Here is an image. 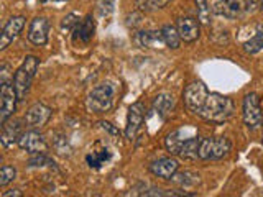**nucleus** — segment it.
Wrapping results in <instances>:
<instances>
[{
    "instance_id": "obj_11",
    "label": "nucleus",
    "mask_w": 263,
    "mask_h": 197,
    "mask_svg": "<svg viewBox=\"0 0 263 197\" xmlns=\"http://www.w3.org/2000/svg\"><path fill=\"white\" fill-rule=\"evenodd\" d=\"M48 30L49 23L45 16H36L33 18L28 28V41L36 46H43L48 41Z\"/></svg>"
},
{
    "instance_id": "obj_7",
    "label": "nucleus",
    "mask_w": 263,
    "mask_h": 197,
    "mask_svg": "<svg viewBox=\"0 0 263 197\" xmlns=\"http://www.w3.org/2000/svg\"><path fill=\"white\" fill-rule=\"evenodd\" d=\"M212 12L216 15L226 16L234 20L247 12V0H217L212 7Z\"/></svg>"
},
{
    "instance_id": "obj_33",
    "label": "nucleus",
    "mask_w": 263,
    "mask_h": 197,
    "mask_svg": "<svg viewBox=\"0 0 263 197\" xmlns=\"http://www.w3.org/2000/svg\"><path fill=\"white\" fill-rule=\"evenodd\" d=\"M99 125H101L104 130L109 131V133H110V135H114V136H119V135H120V131H119L117 128H115V127L112 125V123H109V122H101V123H99Z\"/></svg>"
},
{
    "instance_id": "obj_4",
    "label": "nucleus",
    "mask_w": 263,
    "mask_h": 197,
    "mask_svg": "<svg viewBox=\"0 0 263 197\" xmlns=\"http://www.w3.org/2000/svg\"><path fill=\"white\" fill-rule=\"evenodd\" d=\"M208 95H209V90H208V87H205L204 82L193 81L186 86L184 92H183L184 105L187 107L189 112L199 115L205 101H208Z\"/></svg>"
},
{
    "instance_id": "obj_15",
    "label": "nucleus",
    "mask_w": 263,
    "mask_h": 197,
    "mask_svg": "<svg viewBox=\"0 0 263 197\" xmlns=\"http://www.w3.org/2000/svg\"><path fill=\"white\" fill-rule=\"evenodd\" d=\"M74 31V41H81L82 45H89L90 40L94 38V33H96V22L92 18V15H87L84 20H81L78 23V27L72 30Z\"/></svg>"
},
{
    "instance_id": "obj_27",
    "label": "nucleus",
    "mask_w": 263,
    "mask_h": 197,
    "mask_svg": "<svg viewBox=\"0 0 263 197\" xmlns=\"http://www.w3.org/2000/svg\"><path fill=\"white\" fill-rule=\"evenodd\" d=\"M171 0H137L140 10H156V8L166 7Z\"/></svg>"
},
{
    "instance_id": "obj_22",
    "label": "nucleus",
    "mask_w": 263,
    "mask_h": 197,
    "mask_svg": "<svg viewBox=\"0 0 263 197\" xmlns=\"http://www.w3.org/2000/svg\"><path fill=\"white\" fill-rule=\"evenodd\" d=\"M232 143L226 136H217L212 138V160H222L230 153Z\"/></svg>"
},
{
    "instance_id": "obj_21",
    "label": "nucleus",
    "mask_w": 263,
    "mask_h": 197,
    "mask_svg": "<svg viewBox=\"0 0 263 197\" xmlns=\"http://www.w3.org/2000/svg\"><path fill=\"white\" fill-rule=\"evenodd\" d=\"M171 181L176 186L187 189V187H194V186L199 184L201 183V176L196 174V172H193V171H183V172L176 171L175 174H173Z\"/></svg>"
},
{
    "instance_id": "obj_10",
    "label": "nucleus",
    "mask_w": 263,
    "mask_h": 197,
    "mask_svg": "<svg viewBox=\"0 0 263 197\" xmlns=\"http://www.w3.org/2000/svg\"><path fill=\"white\" fill-rule=\"evenodd\" d=\"M25 27V16H12L10 20L5 23V27L2 30V35H0V51H4L10 43H13V40L20 35V31Z\"/></svg>"
},
{
    "instance_id": "obj_24",
    "label": "nucleus",
    "mask_w": 263,
    "mask_h": 197,
    "mask_svg": "<svg viewBox=\"0 0 263 197\" xmlns=\"http://www.w3.org/2000/svg\"><path fill=\"white\" fill-rule=\"evenodd\" d=\"M161 35H163V40H164V43H166V46L171 49L179 48L181 41H183L178 33V28L173 27V25H164L161 28Z\"/></svg>"
},
{
    "instance_id": "obj_19",
    "label": "nucleus",
    "mask_w": 263,
    "mask_h": 197,
    "mask_svg": "<svg viewBox=\"0 0 263 197\" xmlns=\"http://www.w3.org/2000/svg\"><path fill=\"white\" fill-rule=\"evenodd\" d=\"M175 97H173L171 94L168 92H163V94H158L155 97V101H153V109L155 112L160 115V117H168V115L173 112V109H175Z\"/></svg>"
},
{
    "instance_id": "obj_26",
    "label": "nucleus",
    "mask_w": 263,
    "mask_h": 197,
    "mask_svg": "<svg viewBox=\"0 0 263 197\" xmlns=\"http://www.w3.org/2000/svg\"><path fill=\"white\" fill-rule=\"evenodd\" d=\"M196 7H197V20L202 25H209L211 23V7L208 5L205 0H196Z\"/></svg>"
},
{
    "instance_id": "obj_36",
    "label": "nucleus",
    "mask_w": 263,
    "mask_h": 197,
    "mask_svg": "<svg viewBox=\"0 0 263 197\" xmlns=\"http://www.w3.org/2000/svg\"><path fill=\"white\" fill-rule=\"evenodd\" d=\"M260 8H261V10H263V0H260Z\"/></svg>"
},
{
    "instance_id": "obj_8",
    "label": "nucleus",
    "mask_w": 263,
    "mask_h": 197,
    "mask_svg": "<svg viewBox=\"0 0 263 197\" xmlns=\"http://www.w3.org/2000/svg\"><path fill=\"white\" fill-rule=\"evenodd\" d=\"M51 119V109L45 104H33L25 113V123L30 128H41L45 127L48 120Z\"/></svg>"
},
{
    "instance_id": "obj_18",
    "label": "nucleus",
    "mask_w": 263,
    "mask_h": 197,
    "mask_svg": "<svg viewBox=\"0 0 263 197\" xmlns=\"http://www.w3.org/2000/svg\"><path fill=\"white\" fill-rule=\"evenodd\" d=\"M110 158H112V153L109 151V148L102 145H96V148H92V150L87 153L86 161L89 164V168L99 169V168H102L104 164L109 163Z\"/></svg>"
},
{
    "instance_id": "obj_20",
    "label": "nucleus",
    "mask_w": 263,
    "mask_h": 197,
    "mask_svg": "<svg viewBox=\"0 0 263 197\" xmlns=\"http://www.w3.org/2000/svg\"><path fill=\"white\" fill-rule=\"evenodd\" d=\"M187 138H191V136H186V130L179 128V130L173 131V133H170L166 138H164V146H166V150L171 154H179L181 148H183V145Z\"/></svg>"
},
{
    "instance_id": "obj_35",
    "label": "nucleus",
    "mask_w": 263,
    "mask_h": 197,
    "mask_svg": "<svg viewBox=\"0 0 263 197\" xmlns=\"http://www.w3.org/2000/svg\"><path fill=\"white\" fill-rule=\"evenodd\" d=\"M41 4H48V2H68V0H40Z\"/></svg>"
},
{
    "instance_id": "obj_12",
    "label": "nucleus",
    "mask_w": 263,
    "mask_h": 197,
    "mask_svg": "<svg viewBox=\"0 0 263 197\" xmlns=\"http://www.w3.org/2000/svg\"><path fill=\"white\" fill-rule=\"evenodd\" d=\"M18 145H20L22 150L28 151L31 154H35V153H46V150H48V145L45 142V138L41 136L38 131H35V130L25 131V133L22 135V138H20Z\"/></svg>"
},
{
    "instance_id": "obj_16",
    "label": "nucleus",
    "mask_w": 263,
    "mask_h": 197,
    "mask_svg": "<svg viewBox=\"0 0 263 197\" xmlns=\"http://www.w3.org/2000/svg\"><path fill=\"white\" fill-rule=\"evenodd\" d=\"M178 168H179V163L175 158H161L150 164L152 174L158 176L161 179H171L173 174L178 171Z\"/></svg>"
},
{
    "instance_id": "obj_3",
    "label": "nucleus",
    "mask_w": 263,
    "mask_h": 197,
    "mask_svg": "<svg viewBox=\"0 0 263 197\" xmlns=\"http://www.w3.org/2000/svg\"><path fill=\"white\" fill-rule=\"evenodd\" d=\"M38 66H40V60L36 56H27L23 64L16 69L13 76V87L16 90V94H18V101H23L27 97L31 87V82L35 79V74L38 71Z\"/></svg>"
},
{
    "instance_id": "obj_13",
    "label": "nucleus",
    "mask_w": 263,
    "mask_h": 197,
    "mask_svg": "<svg viewBox=\"0 0 263 197\" xmlns=\"http://www.w3.org/2000/svg\"><path fill=\"white\" fill-rule=\"evenodd\" d=\"M176 28L184 43H194V41L199 38V33H201L199 22L191 18V16H181L176 23Z\"/></svg>"
},
{
    "instance_id": "obj_25",
    "label": "nucleus",
    "mask_w": 263,
    "mask_h": 197,
    "mask_svg": "<svg viewBox=\"0 0 263 197\" xmlns=\"http://www.w3.org/2000/svg\"><path fill=\"white\" fill-rule=\"evenodd\" d=\"M243 49L247 53H250V54L261 51V49H263V25H258L257 35H255L253 38H250L249 41H245Z\"/></svg>"
},
{
    "instance_id": "obj_23",
    "label": "nucleus",
    "mask_w": 263,
    "mask_h": 197,
    "mask_svg": "<svg viewBox=\"0 0 263 197\" xmlns=\"http://www.w3.org/2000/svg\"><path fill=\"white\" fill-rule=\"evenodd\" d=\"M199 143H201V138H197V136L187 138L183 148H181L179 156L184 160H197L199 158Z\"/></svg>"
},
{
    "instance_id": "obj_32",
    "label": "nucleus",
    "mask_w": 263,
    "mask_h": 197,
    "mask_svg": "<svg viewBox=\"0 0 263 197\" xmlns=\"http://www.w3.org/2000/svg\"><path fill=\"white\" fill-rule=\"evenodd\" d=\"M78 23H79V18H78V15L76 13H69V15H66L63 22H61V28L63 30H74L78 27Z\"/></svg>"
},
{
    "instance_id": "obj_9",
    "label": "nucleus",
    "mask_w": 263,
    "mask_h": 197,
    "mask_svg": "<svg viewBox=\"0 0 263 197\" xmlns=\"http://www.w3.org/2000/svg\"><path fill=\"white\" fill-rule=\"evenodd\" d=\"M145 119V107L142 102H137L128 107V115H127V127H125V136L128 140H134L138 133L140 127H142Z\"/></svg>"
},
{
    "instance_id": "obj_5",
    "label": "nucleus",
    "mask_w": 263,
    "mask_h": 197,
    "mask_svg": "<svg viewBox=\"0 0 263 197\" xmlns=\"http://www.w3.org/2000/svg\"><path fill=\"white\" fill-rule=\"evenodd\" d=\"M242 117H243V123L250 130H255L261 125V102H260V97L250 92L243 97V102H242Z\"/></svg>"
},
{
    "instance_id": "obj_34",
    "label": "nucleus",
    "mask_w": 263,
    "mask_h": 197,
    "mask_svg": "<svg viewBox=\"0 0 263 197\" xmlns=\"http://www.w3.org/2000/svg\"><path fill=\"white\" fill-rule=\"evenodd\" d=\"M2 195H4V197H22L23 194L18 191V189H10V191H5Z\"/></svg>"
},
{
    "instance_id": "obj_31",
    "label": "nucleus",
    "mask_w": 263,
    "mask_h": 197,
    "mask_svg": "<svg viewBox=\"0 0 263 197\" xmlns=\"http://www.w3.org/2000/svg\"><path fill=\"white\" fill-rule=\"evenodd\" d=\"M115 0H97V13L99 16H109L114 12Z\"/></svg>"
},
{
    "instance_id": "obj_14",
    "label": "nucleus",
    "mask_w": 263,
    "mask_h": 197,
    "mask_svg": "<svg viewBox=\"0 0 263 197\" xmlns=\"http://www.w3.org/2000/svg\"><path fill=\"white\" fill-rule=\"evenodd\" d=\"M22 125L20 122H5L2 123V133H0V142H2L4 148H12L15 143L20 142L22 138Z\"/></svg>"
},
{
    "instance_id": "obj_17",
    "label": "nucleus",
    "mask_w": 263,
    "mask_h": 197,
    "mask_svg": "<svg viewBox=\"0 0 263 197\" xmlns=\"http://www.w3.org/2000/svg\"><path fill=\"white\" fill-rule=\"evenodd\" d=\"M135 43L140 48H163L164 45V40L161 35V30L156 31V30H143V31H138L135 35Z\"/></svg>"
},
{
    "instance_id": "obj_30",
    "label": "nucleus",
    "mask_w": 263,
    "mask_h": 197,
    "mask_svg": "<svg viewBox=\"0 0 263 197\" xmlns=\"http://www.w3.org/2000/svg\"><path fill=\"white\" fill-rule=\"evenodd\" d=\"M16 176V169L13 166H8V164H5V166L2 168V171H0V186H7L10 184L12 181L15 179Z\"/></svg>"
},
{
    "instance_id": "obj_1",
    "label": "nucleus",
    "mask_w": 263,
    "mask_h": 197,
    "mask_svg": "<svg viewBox=\"0 0 263 197\" xmlns=\"http://www.w3.org/2000/svg\"><path fill=\"white\" fill-rule=\"evenodd\" d=\"M232 113H234V102L226 95L212 92L208 95V101H205L199 115L205 122L222 123L232 117Z\"/></svg>"
},
{
    "instance_id": "obj_29",
    "label": "nucleus",
    "mask_w": 263,
    "mask_h": 197,
    "mask_svg": "<svg viewBox=\"0 0 263 197\" xmlns=\"http://www.w3.org/2000/svg\"><path fill=\"white\" fill-rule=\"evenodd\" d=\"M199 160H212V138H201L199 143Z\"/></svg>"
},
{
    "instance_id": "obj_6",
    "label": "nucleus",
    "mask_w": 263,
    "mask_h": 197,
    "mask_svg": "<svg viewBox=\"0 0 263 197\" xmlns=\"http://www.w3.org/2000/svg\"><path fill=\"white\" fill-rule=\"evenodd\" d=\"M0 97H2V105H0V123H5L12 117L16 109V101H18V94L12 84L2 82V90H0Z\"/></svg>"
},
{
    "instance_id": "obj_28",
    "label": "nucleus",
    "mask_w": 263,
    "mask_h": 197,
    "mask_svg": "<svg viewBox=\"0 0 263 197\" xmlns=\"http://www.w3.org/2000/svg\"><path fill=\"white\" fill-rule=\"evenodd\" d=\"M28 164H30V166H33V168H40V166H53L54 161H53L51 158H48V156H46L45 153H35V154H33L31 158H30Z\"/></svg>"
},
{
    "instance_id": "obj_2",
    "label": "nucleus",
    "mask_w": 263,
    "mask_h": 197,
    "mask_svg": "<svg viewBox=\"0 0 263 197\" xmlns=\"http://www.w3.org/2000/svg\"><path fill=\"white\" fill-rule=\"evenodd\" d=\"M115 94H117V87L112 82H102L89 92L87 109L94 113H104L110 110L115 102Z\"/></svg>"
}]
</instances>
